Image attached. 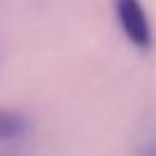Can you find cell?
<instances>
[{
	"label": "cell",
	"mask_w": 156,
	"mask_h": 156,
	"mask_svg": "<svg viewBox=\"0 0 156 156\" xmlns=\"http://www.w3.org/2000/svg\"><path fill=\"white\" fill-rule=\"evenodd\" d=\"M25 129H28V122H25V117L21 112L0 108V140L19 138L25 133Z\"/></svg>",
	"instance_id": "cell-2"
},
{
	"label": "cell",
	"mask_w": 156,
	"mask_h": 156,
	"mask_svg": "<svg viewBox=\"0 0 156 156\" xmlns=\"http://www.w3.org/2000/svg\"><path fill=\"white\" fill-rule=\"evenodd\" d=\"M115 19L122 34L138 51H147L151 46L154 32L142 0H115Z\"/></svg>",
	"instance_id": "cell-1"
}]
</instances>
